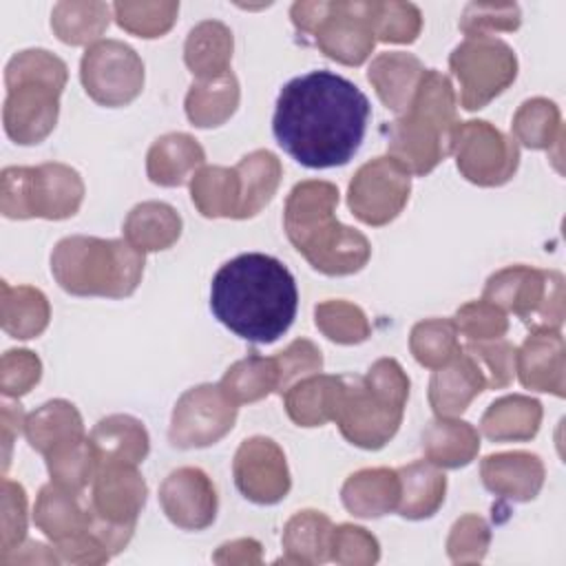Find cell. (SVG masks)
I'll return each instance as SVG.
<instances>
[{
	"label": "cell",
	"instance_id": "27",
	"mask_svg": "<svg viewBox=\"0 0 566 566\" xmlns=\"http://www.w3.org/2000/svg\"><path fill=\"white\" fill-rule=\"evenodd\" d=\"M24 436L31 449L42 455L86 438L82 416L69 400H49L29 413L24 420Z\"/></svg>",
	"mask_w": 566,
	"mask_h": 566
},
{
	"label": "cell",
	"instance_id": "18",
	"mask_svg": "<svg viewBox=\"0 0 566 566\" xmlns=\"http://www.w3.org/2000/svg\"><path fill=\"white\" fill-rule=\"evenodd\" d=\"M166 517L184 531H203L217 517V491L212 480L197 467L168 473L159 489Z\"/></svg>",
	"mask_w": 566,
	"mask_h": 566
},
{
	"label": "cell",
	"instance_id": "49",
	"mask_svg": "<svg viewBox=\"0 0 566 566\" xmlns=\"http://www.w3.org/2000/svg\"><path fill=\"white\" fill-rule=\"evenodd\" d=\"M272 358L276 367V391L281 396L301 378H307L323 369V354L307 338L292 340L283 352Z\"/></svg>",
	"mask_w": 566,
	"mask_h": 566
},
{
	"label": "cell",
	"instance_id": "3",
	"mask_svg": "<svg viewBox=\"0 0 566 566\" xmlns=\"http://www.w3.org/2000/svg\"><path fill=\"white\" fill-rule=\"evenodd\" d=\"M336 206L338 188L334 184L301 181L287 195L283 228L290 243L314 270L327 276H347L367 265L371 245L363 232L334 217Z\"/></svg>",
	"mask_w": 566,
	"mask_h": 566
},
{
	"label": "cell",
	"instance_id": "15",
	"mask_svg": "<svg viewBox=\"0 0 566 566\" xmlns=\"http://www.w3.org/2000/svg\"><path fill=\"white\" fill-rule=\"evenodd\" d=\"M411 172L389 155L363 164L349 181L347 206L367 226L394 221L409 201Z\"/></svg>",
	"mask_w": 566,
	"mask_h": 566
},
{
	"label": "cell",
	"instance_id": "4",
	"mask_svg": "<svg viewBox=\"0 0 566 566\" xmlns=\"http://www.w3.org/2000/svg\"><path fill=\"white\" fill-rule=\"evenodd\" d=\"M455 126L458 113L451 80L436 69H427L409 108L387 126V155L411 175L422 177L451 155Z\"/></svg>",
	"mask_w": 566,
	"mask_h": 566
},
{
	"label": "cell",
	"instance_id": "26",
	"mask_svg": "<svg viewBox=\"0 0 566 566\" xmlns=\"http://www.w3.org/2000/svg\"><path fill=\"white\" fill-rule=\"evenodd\" d=\"M343 376L312 374L294 382L285 394V411L298 427H321L336 418Z\"/></svg>",
	"mask_w": 566,
	"mask_h": 566
},
{
	"label": "cell",
	"instance_id": "55",
	"mask_svg": "<svg viewBox=\"0 0 566 566\" xmlns=\"http://www.w3.org/2000/svg\"><path fill=\"white\" fill-rule=\"evenodd\" d=\"M365 382L378 391L380 396H385L387 400H394L398 405H407L409 398V378L405 374V369L400 367L398 360L394 358H380L376 360L367 374L363 376Z\"/></svg>",
	"mask_w": 566,
	"mask_h": 566
},
{
	"label": "cell",
	"instance_id": "35",
	"mask_svg": "<svg viewBox=\"0 0 566 566\" xmlns=\"http://www.w3.org/2000/svg\"><path fill=\"white\" fill-rule=\"evenodd\" d=\"M332 520L321 511H298L283 528L285 555L279 562L292 564H323L329 559Z\"/></svg>",
	"mask_w": 566,
	"mask_h": 566
},
{
	"label": "cell",
	"instance_id": "10",
	"mask_svg": "<svg viewBox=\"0 0 566 566\" xmlns=\"http://www.w3.org/2000/svg\"><path fill=\"white\" fill-rule=\"evenodd\" d=\"M449 66L460 84V104L480 111L517 77L515 51L497 38H467L449 55Z\"/></svg>",
	"mask_w": 566,
	"mask_h": 566
},
{
	"label": "cell",
	"instance_id": "19",
	"mask_svg": "<svg viewBox=\"0 0 566 566\" xmlns=\"http://www.w3.org/2000/svg\"><path fill=\"white\" fill-rule=\"evenodd\" d=\"M520 382L533 391L566 394V345L559 329H531L515 354Z\"/></svg>",
	"mask_w": 566,
	"mask_h": 566
},
{
	"label": "cell",
	"instance_id": "30",
	"mask_svg": "<svg viewBox=\"0 0 566 566\" xmlns=\"http://www.w3.org/2000/svg\"><path fill=\"white\" fill-rule=\"evenodd\" d=\"M239 179V208L237 219H250L259 214L276 195L283 177L281 161L270 150H252L234 166Z\"/></svg>",
	"mask_w": 566,
	"mask_h": 566
},
{
	"label": "cell",
	"instance_id": "29",
	"mask_svg": "<svg viewBox=\"0 0 566 566\" xmlns=\"http://www.w3.org/2000/svg\"><path fill=\"white\" fill-rule=\"evenodd\" d=\"M542 422L539 400L522 394L504 396L489 405L480 431L493 442H526L535 438Z\"/></svg>",
	"mask_w": 566,
	"mask_h": 566
},
{
	"label": "cell",
	"instance_id": "5",
	"mask_svg": "<svg viewBox=\"0 0 566 566\" xmlns=\"http://www.w3.org/2000/svg\"><path fill=\"white\" fill-rule=\"evenodd\" d=\"M66 77V64L46 49H27L9 60L2 124L15 144L33 146L49 137L57 122Z\"/></svg>",
	"mask_w": 566,
	"mask_h": 566
},
{
	"label": "cell",
	"instance_id": "53",
	"mask_svg": "<svg viewBox=\"0 0 566 566\" xmlns=\"http://www.w3.org/2000/svg\"><path fill=\"white\" fill-rule=\"evenodd\" d=\"M42 376L40 358L29 349H9L0 360V391L7 398L29 394Z\"/></svg>",
	"mask_w": 566,
	"mask_h": 566
},
{
	"label": "cell",
	"instance_id": "22",
	"mask_svg": "<svg viewBox=\"0 0 566 566\" xmlns=\"http://www.w3.org/2000/svg\"><path fill=\"white\" fill-rule=\"evenodd\" d=\"M424 71L427 69L416 55L402 51H387L378 53L371 60L367 80L376 88L380 102L394 113L402 115L409 108V102Z\"/></svg>",
	"mask_w": 566,
	"mask_h": 566
},
{
	"label": "cell",
	"instance_id": "34",
	"mask_svg": "<svg viewBox=\"0 0 566 566\" xmlns=\"http://www.w3.org/2000/svg\"><path fill=\"white\" fill-rule=\"evenodd\" d=\"M33 522L53 544H57L88 528V506L80 502V493H71L51 482L38 493Z\"/></svg>",
	"mask_w": 566,
	"mask_h": 566
},
{
	"label": "cell",
	"instance_id": "47",
	"mask_svg": "<svg viewBox=\"0 0 566 566\" xmlns=\"http://www.w3.org/2000/svg\"><path fill=\"white\" fill-rule=\"evenodd\" d=\"M462 349L478 363V367L486 378L489 389H502L511 385L515 376V354H517L513 343L504 338L482 340V343L469 340Z\"/></svg>",
	"mask_w": 566,
	"mask_h": 566
},
{
	"label": "cell",
	"instance_id": "1",
	"mask_svg": "<svg viewBox=\"0 0 566 566\" xmlns=\"http://www.w3.org/2000/svg\"><path fill=\"white\" fill-rule=\"evenodd\" d=\"M369 113V99L354 82L332 71H310L281 88L272 130L301 166L336 168L358 153Z\"/></svg>",
	"mask_w": 566,
	"mask_h": 566
},
{
	"label": "cell",
	"instance_id": "7",
	"mask_svg": "<svg viewBox=\"0 0 566 566\" xmlns=\"http://www.w3.org/2000/svg\"><path fill=\"white\" fill-rule=\"evenodd\" d=\"M82 199L84 181L66 164L9 166L0 177V210L7 219H69Z\"/></svg>",
	"mask_w": 566,
	"mask_h": 566
},
{
	"label": "cell",
	"instance_id": "11",
	"mask_svg": "<svg viewBox=\"0 0 566 566\" xmlns=\"http://www.w3.org/2000/svg\"><path fill=\"white\" fill-rule=\"evenodd\" d=\"M451 153L460 175L484 188L506 184L520 164L517 144L484 119L458 122L451 135Z\"/></svg>",
	"mask_w": 566,
	"mask_h": 566
},
{
	"label": "cell",
	"instance_id": "14",
	"mask_svg": "<svg viewBox=\"0 0 566 566\" xmlns=\"http://www.w3.org/2000/svg\"><path fill=\"white\" fill-rule=\"evenodd\" d=\"M239 405L221 385H197L181 394L172 409L168 438L177 449H199L232 431Z\"/></svg>",
	"mask_w": 566,
	"mask_h": 566
},
{
	"label": "cell",
	"instance_id": "50",
	"mask_svg": "<svg viewBox=\"0 0 566 566\" xmlns=\"http://www.w3.org/2000/svg\"><path fill=\"white\" fill-rule=\"evenodd\" d=\"M489 544H491L489 524L480 515L467 513L451 526V533L447 539V553L453 564H475L484 559Z\"/></svg>",
	"mask_w": 566,
	"mask_h": 566
},
{
	"label": "cell",
	"instance_id": "42",
	"mask_svg": "<svg viewBox=\"0 0 566 566\" xmlns=\"http://www.w3.org/2000/svg\"><path fill=\"white\" fill-rule=\"evenodd\" d=\"M219 385L237 405L256 402L270 391H276L274 358L250 354L228 367Z\"/></svg>",
	"mask_w": 566,
	"mask_h": 566
},
{
	"label": "cell",
	"instance_id": "59",
	"mask_svg": "<svg viewBox=\"0 0 566 566\" xmlns=\"http://www.w3.org/2000/svg\"><path fill=\"white\" fill-rule=\"evenodd\" d=\"M18 548H22L24 555L13 548V553L0 557V564L9 566V564H33V562H60V557L53 555V551H49V546H44L40 542H29L24 546L20 544Z\"/></svg>",
	"mask_w": 566,
	"mask_h": 566
},
{
	"label": "cell",
	"instance_id": "41",
	"mask_svg": "<svg viewBox=\"0 0 566 566\" xmlns=\"http://www.w3.org/2000/svg\"><path fill=\"white\" fill-rule=\"evenodd\" d=\"M409 349L427 369H438L451 363L462 352L453 318H427L416 323L409 334Z\"/></svg>",
	"mask_w": 566,
	"mask_h": 566
},
{
	"label": "cell",
	"instance_id": "20",
	"mask_svg": "<svg viewBox=\"0 0 566 566\" xmlns=\"http://www.w3.org/2000/svg\"><path fill=\"white\" fill-rule=\"evenodd\" d=\"M480 475L491 493L513 502H528L544 484V464L528 451L493 453L482 460Z\"/></svg>",
	"mask_w": 566,
	"mask_h": 566
},
{
	"label": "cell",
	"instance_id": "8",
	"mask_svg": "<svg viewBox=\"0 0 566 566\" xmlns=\"http://www.w3.org/2000/svg\"><path fill=\"white\" fill-rule=\"evenodd\" d=\"M146 482L135 464L104 462L91 482L88 531L113 553L133 537L137 517L146 504Z\"/></svg>",
	"mask_w": 566,
	"mask_h": 566
},
{
	"label": "cell",
	"instance_id": "28",
	"mask_svg": "<svg viewBox=\"0 0 566 566\" xmlns=\"http://www.w3.org/2000/svg\"><path fill=\"white\" fill-rule=\"evenodd\" d=\"M232 31L219 20H203L190 29L184 44V62L199 80H217L230 71Z\"/></svg>",
	"mask_w": 566,
	"mask_h": 566
},
{
	"label": "cell",
	"instance_id": "39",
	"mask_svg": "<svg viewBox=\"0 0 566 566\" xmlns=\"http://www.w3.org/2000/svg\"><path fill=\"white\" fill-rule=\"evenodd\" d=\"M108 22L111 7L106 2H57L51 11L53 33L71 46L99 42Z\"/></svg>",
	"mask_w": 566,
	"mask_h": 566
},
{
	"label": "cell",
	"instance_id": "23",
	"mask_svg": "<svg viewBox=\"0 0 566 566\" xmlns=\"http://www.w3.org/2000/svg\"><path fill=\"white\" fill-rule=\"evenodd\" d=\"M206 161L201 144L186 133H168L153 142L146 155L148 179L157 186L175 188L190 179Z\"/></svg>",
	"mask_w": 566,
	"mask_h": 566
},
{
	"label": "cell",
	"instance_id": "9",
	"mask_svg": "<svg viewBox=\"0 0 566 566\" xmlns=\"http://www.w3.org/2000/svg\"><path fill=\"white\" fill-rule=\"evenodd\" d=\"M482 298L513 312L531 329H559L564 323V276L555 270L502 268L489 276Z\"/></svg>",
	"mask_w": 566,
	"mask_h": 566
},
{
	"label": "cell",
	"instance_id": "24",
	"mask_svg": "<svg viewBox=\"0 0 566 566\" xmlns=\"http://www.w3.org/2000/svg\"><path fill=\"white\" fill-rule=\"evenodd\" d=\"M343 506L356 517H380L398 509L400 478L396 469H360L340 489Z\"/></svg>",
	"mask_w": 566,
	"mask_h": 566
},
{
	"label": "cell",
	"instance_id": "38",
	"mask_svg": "<svg viewBox=\"0 0 566 566\" xmlns=\"http://www.w3.org/2000/svg\"><path fill=\"white\" fill-rule=\"evenodd\" d=\"M190 199L195 208L208 219H237L239 179L234 168L201 166L190 179Z\"/></svg>",
	"mask_w": 566,
	"mask_h": 566
},
{
	"label": "cell",
	"instance_id": "54",
	"mask_svg": "<svg viewBox=\"0 0 566 566\" xmlns=\"http://www.w3.org/2000/svg\"><path fill=\"white\" fill-rule=\"evenodd\" d=\"M27 535V493L22 484L4 478L2 480V535L0 557L9 555L22 544Z\"/></svg>",
	"mask_w": 566,
	"mask_h": 566
},
{
	"label": "cell",
	"instance_id": "56",
	"mask_svg": "<svg viewBox=\"0 0 566 566\" xmlns=\"http://www.w3.org/2000/svg\"><path fill=\"white\" fill-rule=\"evenodd\" d=\"M55 553L66 564H104L111 557V551L88 528L57 542Z\"/></svg>",
	"mask_w": 566,
	"mask_h": 566
},
{
	"label": "cell",
	"instance_id": "2",
	"mask_svg": "<svg viewBox=\"0 0 566 566\" xmlns=\"http://www.w3.org/2000/svg\"><path fill=\"white\" fill-rule=\"evenodd\" d=\"M210 310L239 338L270 345L296 318V281L279 259L263 252H245L214 272Z\"/></svg>",
	"mask_w": 566,
	"mask_h": 566
},
{
	"label": "cell",
	"instance_id": "21",
	"mask_svg": "<svg viewBox=\"0 0 566 566\" xmlns=\"http://www.w3.org/2000/svg\"><path fill=\"white\" fill-rule=\"evenodd\" d=\"M486 389V378L478 363L462 349L451 363L433 369L429 380V405L440 418H455L475 396Z\"/></svg>",
	"mask_w": 566,
	"mask_h": 566
},
{
	"label": "cell",
	"instance_id": "25",
	"mask_svg": "<svg viewBox=\"0 0 566 566\" xmlns=\"http://www.w3.org/2000/svg\"><path fill=\"white\" fill-rule=\"evenodd\" d=\"M99 464L104 462H122V464H139L150 451V440L146 427L128 416L115 413L102 418L91 436H88Z\"/></svg>",
	"mask_w": 566,
	"mask_h": 566
},
{
	"label": "cell",
	"instance_id": "31",
	"mask_svg": "<svg viewBox=\"0 0 566 566\" xmlns=\"http://www.w3.org/2000/svg\"><path fill=\"white\" fill-rule=\"evenodd\" d=\"M422 451L440 469H460L478 455L480 436L464 420L438 416L422 431Z\"/></svg>",
	"mask_w": 566,
	"mask_h": 566
},
{
	"label": "cell",
	"instance_id": "17",
	"mask_svg": "<svg viewBox=\"0 0 566 566\" xmlns=\"http://www.w3.org/2000/svg\"><path fill=\"white\" fill-rule=\"evenodd\" d=\"M234 484L254 504H276L292 486L283 449L265 436L241 442L232 462Z\"/></svg>",
	"mask_w": 566,
	"mask_h": 566
},
{
	"label": "cell",
	"instance_id": "58",
	"mask_svg": "<svg viewBox=\"0 0 566 566\" xmlns=\"http://www.w3.org/2000/svg\"><path fill=\"white\" fill-rule=\"evenodd\" d=\"M24 411L20 405L15 402H2V442H4V467L9 464V451H11V444H13V438L24 431Z\"/></svg>",
	"mask_w": 566,
	"mask_h": 566
},
{
	"label": "cell",
	"instance_id": "43",
	"mask_svg": "<svg viewBox=\"0 0 566 566\" xmlns=\"http://www.w3.org/2000/svg\"><path fill=\"white\" fill-rule=\"evenodd\" d=\"M51 482L71 493H80L93 482L99 460L88 438L66 444L49 455H44Z\"/></svg>",
	"mask_w": 566,
	"mask_h": 566
},
{
	"label": "cell",
	"instance_id": "45",
	"mask_svg": "<svg viewBox=\"0 0 566 566\" xmlns=\"http://www.w3.org/2000/svg\"><path fill=\"white\" fill-rule=\"evenodd\" d=\"M179 2H115V22L137 38H161L175 24Z\"/></svg>",
	"mask_w": 566,
	"mask_h": 566
},
{
	"label": "cell",
	"instance_id": "6",
	"mask_svg": "<svg viewBox=\"0 0 566 566\" xmlns=\"http://www.w3.org/2000/svg\"><path fill=\"white\" fill-rule=\"evenodd\" d=\"M144 252L126 239L66 237L51 254V272L57 285L73 296H130L144 274Z\"/></svg>",
	"mask_w": 566,
	"mask_h": 566
},
{
	"label": "cell",
	"instance_id": "40",
	"mask_svg": "<svg viewBox=\"0 0 566 566\" xmlns=\"http://www.w3.org/2000/svg\"><path fill=\"white\" fill-rule=\"evenodd\" d=\"M513 137L533 150H551L562 144L559 108L546 97L526 99L513 115Z\"/></svg>",
	"mask_w": 566,
	"mask_h": 566
},
{
	"label": "cell",
	"instance_id": "51",
	"mask_svg": "<svg viewBox=\"0 0 566 566\" xmlns=\"http://www.w3.org/2000/svg\"><path fill=\"white\" fill-rule=\"evenodd\" d=\"M380 557L378 539L363 526L340 524L332 531L329 559L345 566H369Z\"/></svg>",
	"mask_w": 566,
	"mask_h": 566
},
{
	"label": "cell",
	"instance_id": "16",
	"mask_svg": "<svg viewBox=\"0 0 566 566\" xmlns=\"http://www.w3.org/2000/svg\"><path fill=\"white\" fill-rule=\"evenodd\" d=\"M312 38L329 60L347 66H360L371 55L376 44L371 2H325V11Z\"/></svg>",
	"mask_w": 566,
	"mask_h": 566
},
{
	"label": "cell",
	"instance_id": "37",
	"mask_svg": "<svg viewBox=\"0 0 566 566\" xmlns=\"http://www.w3.org/2000/svg\"><path fill=\"white\" fill-rule=\"evenodd\" d=\"M239 106V82L232 71L217 80L195 82L186 95V115L199 128H214L228 122Z\"/></svg>",
	"mask_w": 566,
	"mask_h": 566
},
{
	"label": "cell",
	"instance_id": "36",
	"mask_svg": "<svg viewBox=\"0 0 566 566\" xmlns=\"http://www.w3.org/2000/svg\"><path fill=\"white\" fill-rule=\"evenodd\" d=\"M2 329L20 340L40 336L51 318V307L46 296L31 285H9L2 281L0 301Z\"/></svg>",
	"mask_w": 566,
	"mask_h": 566
},
{
	"label": "cell",
	"instance_id": "13",
	"mask_svg": "<svg viewBox=\"0 0 566 566\" xmlns=\"http://www.w3.org/2000/svg\"><path fill=\"white\" fill-rule=\"evenodd\" d=\"M80 80L93 102L111 108L126 106L144 88V62L133 46L119 40H99L84 51Z\"/></svg>",
	"mask_w": 566,
	"mask_h": 566
},
{
	"label": "cell",
	"instance_id": "46",
	"mask_svg": "<svg viewBox=\"0 0 566 566\" xmlns=\"http://www.w3.org/2000/svg\"><path fill=\"white\" fill-rule=\"evenodd\" d=\"M371 24L378 42L411 44L420 35L422 15L411 2H371Z\"/></svg>",
	"mask_w": 566,
	"mask_h": 566
},
{
	"label": "cell",
	"instance_id": "12",
	"mask_svg": "<svg viewBox=\"0 0 566 566\" xmlns=\"http://www.w3.org/2000/svg\"><path fill=\"white\" fill-rule=\"evenodd\" d=\"M405 407L374 391L360 376H343L336 424L343 438L360 449H382L398 431Z\"/></svg>",
	"mask_w": 566,
	"mask_h": 566
},
{
	"label": "cell",
	"instance_id": "57",
	"mask_svg": "<svg viewBox=\"0 0 566 566\" xmlns=\"http://www.w3.org/2000/svg\"><path fill=\"white\" fill-rule=\"evenodd\" d=\"M217 564H259L261 562V544L256 539H234L212 555Z\"/></svg>",
	"mask_w": 566,
	"mask_h": 566
},
{
	"label": "cell",
	"instance_id": "52",
	"mask_svg": "<svg viewBox=\"0 0 566 566\" xmlns=\"http://www.w3.org/2000/svg\"><path fill=\"white\" fill-rule=\"evenodd\" d=\"M522 24V13L517 4H486L469 2L460 18V31L467 38L489 35L493 31H515Z\"/></svg>",
	"mask_w": 566,
	"mask_h": 566
},
{
	"label": "cell",
	"instance_id": "33",
	"mask_svg": "<svg viewBox=\"0 0 566 566\" xmlns=\"http://www.w3.org/2000/svg\"><path fill=\"white\" fill-rule=\"evenodd\" d=\"M396 471L400 478V500L396 511L407 520L431 517L442 506L447 493V478L440 467L429 460H418Z\"/></svg>",
	"mask_w": 566,
	"mask_h": 566
},
{
	"label": "cell",
	"instance_id": "48",
	"mask_svg": "<svg viewBox=\"0 0 566 566\" xmlns=\"http://www.w3.org/2000/svg\"><path fill=\"white\" fill-rule=\"evenodd\" d=\"M453 323H455L458 332L462 336H467V340H471V343L502 338L509 329L506 314L497 305H493L484 298L471 301V303H464L462 307H458Z\"/></svg>",
	"mask_w": 566,
	"mask_h": 566
},
{
	"label": "cell",
	"instance_id": "44",
	"mask_svg": "<svg viewBox=\"0 0 566 566\" xmlns=\"http://www.w3.org/2000/svg\"><path fill=\"white\" fill-rule=\"evenodd\" d=\"M314 323L329 340L338 345H358L371 336L365 312L343 298L323 301L314 307Z\"/></svg>",
	"mask_w": 566,
	"mask_h": 566
},
{
	"label": "cell",
	"instance_id": "32",
	"mask_svg": "<svg viewBox=\"0 0 566 566\" xmlns=\"http://www.w3.org/2000/svg\"><path fill=\"white\" fill-rule=\"evenodd\" d=\"M181 237L179 212L164 201L137 203L124 221V239L139 252L168 250Z\"/></svg>",
	"mask_w": 566,
	"mask_h": 566
}]
</instances>
